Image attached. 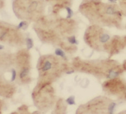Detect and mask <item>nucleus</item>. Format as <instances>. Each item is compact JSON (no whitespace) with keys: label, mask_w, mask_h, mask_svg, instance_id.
Returning a JSON list of instances; mask_svg holds the SVG:
<instances>
[{"label":"nucleus","mask_w":126,"mask_h":114,"mask_svg":"<svg viewBox=\"0 0 126 114\" xmlns=\"http://www.w3.org/2000/svg\"><path fill=\"white\" fill-rule=\"evenodd\" d=\"M74 72V71H72V72H67V74H72V73H73Z\"/></svg>","instance_id":"ddd939ff"},{"label":"nucleus","mask_w":126,"mask_h":114,"mask_svg":"<svg viewBox=\"0 0 126 114\" xmlns=\"http://www.w3.org/2000/svg\"><path fill=\"white\" fill-rule=\"evenodd\" d=\"M110 39V36H109V35H108L107 34H102L101 37H100V40L101 43H104L108 42Z\"/></svg>","instance_id":"f03ea898"},{"label":"nucleus","mask_w":126,"mask_h":114,"mask_svg":"<svg viewBox=\"0 0 126 114\" xmlns=\"http://www.w3.org/2000/svg\"><path fill=\"white\" fill-rule=\"evenodd\" d=\"M55 54L57 56H60L61 57H65V53L61 49H57L55 50Z\"/></svg>","instance_id":"423d86ee"},{"label":"nucleus","mask_w":126,"mask_h":114,"mask_svg":"<svg viewBox=\"0 0 126 114\" xmlns=\"http://www.w3.org/2000/svg\"><path fill=\"white\" fill-rule=\"evenodd\" d=\"M12 72H13V75H12V79H11V81H14L15 80L16 76V72L14 69L13 70Z\"/></svg>","instance_id":"9b49d317"},{"label":"nucleus","mask_w":126,"mask_h":114,"mask_svg":"<svg viewBox=\"0 0 126 114\" xmlns=\"http://www.w3.org/2000/svg\"><path fill=\"white\" fill-rule=\"evenodd\" d=\"M110 1L111 2H114V1H115L116 0H110Z\"/></svg>","instance_id":"2eb2a0df"},{"label":"nucleus","mask_w":126,"mask_h":114,"mask_svg":"<svg viewBox=\"0 0 126 114\" xmlns=\"http://www.w3.org/2000/svg\"><path fill=\"white\" fill-rule=\"evenodd\" d=\"M27 47L28 49H31V48L33 46V42L32 39L30 38H27Z\"/></svg>","instance_id":"0eeeda50"},{"label":"nucleus","mask_w":126,"mask_h":114,"mask_svg":"<svg viewBox=\"0 0 126 114\" xmlns=\"http://www.w3.org/2000/svg\"><path fill=\"white\" fill-rule=\"evenodd\" d=\"M28 73H29V70L28 68H24V69L22 70L21 74H20V77L21 78L25 77L27 76V75H28Z\"/></svg>","instance_id":"7ed1b4c3"},{"label":"nucleus","mask_w":126,"mask_h":114,"mask_svg":"<svg viewBox=\"0 0 126 114\" xmlns=\"http://www.w3.org/2000/svg\"><path fill=\"white\" fill-rule=\"evenodd\" d=\"M116 107V103H111L108 108V112L110 114H113L114 110L115 109Z\"/></svg>","instance_id":"39448f33"},{"label":"nucleus","mask_w":126,"mask_h":114,"mask_svg":"<svg viewBox=\"0 0 126 114\" xmlns=\"http://www.w3.org/2000/svg\"><path fill=\"white\" fill-rule=\"evenodd\" d=\"M3 5V1L2 0H0V8H1Z\"/></svg>","instance_id":"f8f14e48"},{"label":"nucleus","mask_w":126,"mask_h":114,"mask_svg":"<svg viewBox=\"0 0 126 114\" xmlns=\"http://www.w3.org/2000/svg\"><path fill=\"white\" fill-rule=\"evenodd\" d=\"M68 41H69L70 43L72 44H77V41L76 39V38L74 36L71 37V38H69L68 39Z\"/></svg>","instance_id":"6e6552de"},{"label":"nucleus","mask_w":126,"mask_h":114,"mask_svg":"<svg viewBox=\"0 0 126 114\" xmlns=\"http://www.w3.org/2000/svg\"><path fill=\"white\" fill-rule=\"evenodd\" d=\"M51 67H52V64H51V62L48 61H46L44 63L43 67L42 68V70L43 72H47V71L50 70Z\"/></svg>","instance_id":"f257e3e1"},{"label":"nucleus","mask_w":126,"mask_h":114,"mask_svg":"<svg viewBox=\"0 0 126 114\" xmlns=\"http://www.w3.org/2000/svg\"><path fill=\"white\" fill-rule=\"evenodd\" d=\"M66 102L70 105H73L75 104V101H74V96H70V97H68L67 99H66Z\"/></svg>","instance_id":"20e7f679"},{"label":"nucleus","mask_w":126,"mask_h":114,"mask_svg":"<svg viewBox=\"0 0 126 114\" xmlns=\"http://www.w3.org/2000/svg\"><path fill=\"white\" fill-rule=\"evenodd\" d=\"M67 9V11L68 12V16H67V18H70L72 17V14H73V13H72V10H71L70 8H66Z\"/></svg>","instance_id":"9d476101"},{"label":"nucleus","mask_w":126,"mask_h":114,"mask_svg":"<svg viewBox=\"0 0 126 114\" xmlns=\"http://www.w3.org/2000/svg\"><path fill=\"white\" fill-rule=\"evenodd\" d=\"M117 75H118V74H117V73L114 72H110V74H109L108 77H110V78L115 77L117 76Z\"/></svg>","instance_id":"1a4fd4ad"},{"label":"nucleus","mask_w":126,"mask_h":114,"mask_svg":"<svg viewBox=\"0 0 126 114\" xmlns=\"http://www.w3.org/2000/svg\"><path fill=\"white\" fill-rule=\"evenodd\" d=\"M3 47L2 45H0V50H1V49H3Z\"/></svg>","instance_id":"4468645a"}]
</instances>
